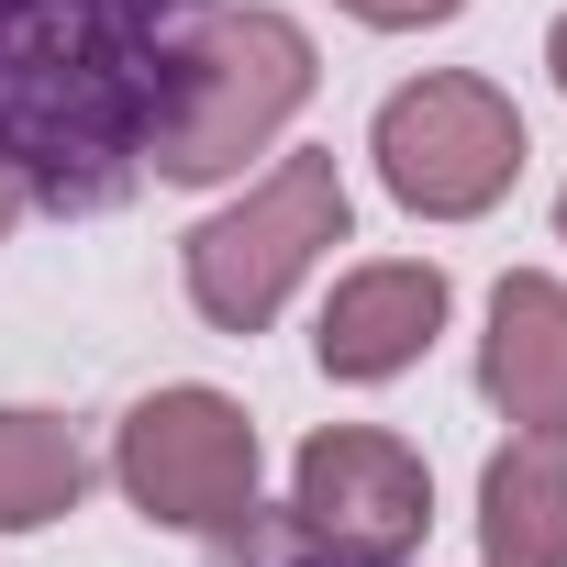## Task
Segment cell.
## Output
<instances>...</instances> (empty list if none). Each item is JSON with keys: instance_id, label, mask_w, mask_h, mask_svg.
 Wrapping results in <instances>:
<instances>
[{"instance_id": "1", "label": "cell", "mask_w": 567, "mask_h": 567, "mask_svg": "<svg viewBox=\"0 0 567 567\" xmlns=\"http://www.w3.org/2000/svg\"><path fill=\"white\" fill-rule=\"evenodd\" d=\"M212 0H0V178L45 212H112L167 134Z\"/></svg>"}, {"instance_id": "2", "label": "cell", "mask_w": 567, "mask_h": 567, "mask_svg": "<svg viewBox=\"0 0 567 567\" xmlns=\"http://www.w3.org/2000/svg\"><path fill=\"white\" fill-rule=\"evenodd\" d=\"M334 245H346V167L323 145H301V156H278L245 200H223L212 223H189V245H178L189 312L212 334H267Z\"/></svg>"}, {"instance_id": "3", "label": "cell", "mask_w": 567, "mask_h": 567, "mask_svg": "<svg viewBox=\"0 0 567 567\" xmlns=\"http://www.w3.org/2000/svg\"><path fill=\"white\" fill-rule=\"evenodd\" d=\"M312 79H323V56H312V34H301L290 12H267V0H245V12H212L200 45H189V79H178V101H167L156 178H178V189L234 178L245 156H267L278 134L301 123Z\"/></svg>"}, {"instance_id": "4", "label": "cell", "mask_w": 567, "mask_h": 567, "mask_svg": "<svg viewBox=\"0 0 567 567\" xmlns=\"http://www.w3.org/2000/svg\"><path fill=\"white\" fill-rule=\"evenodd\" d=\"M368 156H379V189L412 223H478L523 178V112H512V90H489L467 68H434V79L379 101Z\"/></svg>"}, {"instance_id": "5", "label": "cell", "mask_w": 567, "mask_h": 567, "mask_svg": "<svg viewBox=\"0 0 567 567\" xmlns=\"http://www.w3.org/2000/svg\"><path fill=\"white\" fill-rule=\"evenodd\" d=\"M112 478H123V501H134L145 523H167V534H212V545L256 534V423H245V401H223V390H200V379L145 390V401L123 412Z\"/></svg>"}, {"instance_id": "6", "label": "cell", "mask_w": 567, "mask_h": 567, "mask_svg": "<svg viewBox=\"0 0 567 567\" xmlns=\"http://www.w3.org/2000/svg\"><path fill=\"white\" fill-rule=\"evenodd\" d=\"M290 534L301 545H334V556H412L434 534V478L401 434L379 423H323L301 456H290Z\"/></svg>"}, {"instance_id": "7", "label": "cell", "mask_w": 567, "mask_h": 567, "mask_svg": "<svg viewBox=\"0 0 567 567\" xmlns=\"http://www.w3.org/2000/svg\"><path fill=\"white\" fill-rule=\"evenodd\" d=\"M445 267L434 256H379V267H346L334 278V301L312 323V357L334 390H379L401 368H423V346L445 334Z\"/></svg>"}, {"instance_id": "8", "label": "cell", "mask_w": 567, "mask_h": 567, "mask_svg": "<svg viewBox=\"0 0 567 567\" xmlns=\"http://www.w3.org/2000/svg\"><path fill=\"white\" fill-rule=\"evenodd\" d=\"M478 390H489L501 423H523V434H567V278L512 267L501 290H489Z\"/></svg>"}, {"instance_id": "9", "label": "cell", "mask_w": 567, "mask_h": 567, "mask_svg": "<svg viewBox=\"0 0 567 567\" xmlns=\"http://www.w3.org/2000/svg\"><path fill=\"white\" fill-rule=\"evenodd\" d=\"M478 556L489 567H567V434H512L478 467Z\"/></svg>"}, {"instance_id": "10", "label": "cell", "mask_w": 567, "mask_h": 567, "mask_svg": "<svg viewBox=\"0 0 567 567\" xmlns=\"http://www.w3.org/2000/svg\"><path fill=\"white\" fill-rule=\"evenodd\" d=\"M79 489H90V445L56 412H34V401H0V534L68 523Z\"/></svg>"}, {"instance_id": "11", "label": "cell", "mask_w": 567, "mask_h": 567, "mask_svg": "<svg viewBox=\"0 0 567 567\" xmlns=\"http://www.w3.org/2000/svg\"><path fill=\"white\" fill-rule=\"evenodd\" d=\"M334 12H357L368 34H423V23H456L467 0H334Z\"/></svg>"}, {"instance_id": "12", "label": "cell", "mask_w": 567, "mask_h": 567, "mask_svg": "<svg viewBox=\"0 0 567 567\" xmlns=\"http://www.w3.org/2000/svg\"><path fill=\"white\" fill-rule=\"evenodd\" d=\"M278 567H390V556H334V545H301V556H278Z\"/></svg>"}, {"instance_id": "13", "label": "cell", "mask_w": 567, "mask_h": 567, "mask_svg": "<svg viewBox=\"0 0 567 567\" xmlns=\"http://www.w3.org/2000/svg\"><path fill=\"white\" fill-rule=\"evenodd\" d=\"M545 68H556V90H567V12H556V34H545Z\"/></svg>"}, {"instance_id": "14", "label": "cell", "mask_w": 567, "mask_h": 567, "mask_svg": "<svg viewBox=\"0 0 567 567\" xmlns=\"http://www.w3.org/2000/svg\"><path fill=\"white\" fill-rule=\"evenodd\" d=\"M12 223H23V189H12V178H0V245H12Z\"/></svg>"}, {"instance_id": "15", "label": "cell", "mask_w": 567, "mask_h": 567, "mask_svg": "<svg viewBox=\"0 0 567 567\" xmlns=\"http://www.w3.org/2000/svg\"><path fill=\"white\" fill-rule=\"evenodd\" d=\"M556 245H567V189H556Z\"/></svg>"}]
</instances>
